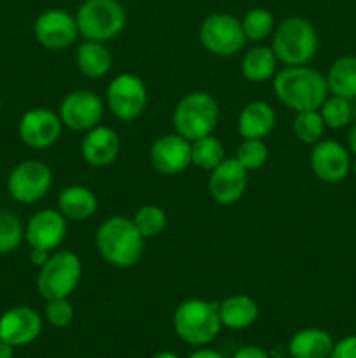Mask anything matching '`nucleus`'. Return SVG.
Masks as SVG:
<instances>
[{
    "instance_id": "f257e3e1",
    "label": "nucleus",
    "mask_w": 356,
    "mask_h": 358,
    "mask_svg": "<svg viewBox=\"0 0 356 358\" xmlns=\"http://www.w3.org/2000/svg\"><path fill=\"white\" fill-rule=\"evenodd\" d=\"M276 96L295 112L318 110L328 96L327 77L311 66H286L272 80Z\"/></svg>"
},
{
    "instance_id": "f03ea898",
    "label": "nucleus",
    "mask_w": 356,
    "mask_h": 358,
    "mask_svg": "<svg viewBox=\"0 0 356 358\" xmlns=\"http://www.w3.org/2000/svg\"><path fill=\"white\" fill-rule=\"evenodd\" d=\"M96 248L103 261L114 268H133L142 259L145 238L136 229L133 219L115 215L98 227Z\"/></svg>"
},
{
    "instance_id": "7ed1b4c3",
    "label": "nucleus",
    "mask_w": 356,
    "mask_h": 358,
    "mask_svg": "<svg viewBox=\"0 0 356 358\" xmlns=\"http://www.w3.org/2000/svg\"><path fill=\"white\" fill-rule=\"evenodd\" d=\"M220 303L205 299H187L173 313V329L178 338L192 346L209 345L222 329L218 315Z\"/></svg>"
},
{
    "instance_id": "20e7f679",
    "label": "nucleus",
    "mask_w": 356,
    "mask_h": 358,
    "mask_svg": "<svg viewBox=\"0 0 356 358\" xmlns=\"http://www.w3.org/2000/svg\"><path fill=\"white\" fill-rule=\"evenodd\" d=\"M271 49L276 59L286 66L307 65L318 49V34L313 24L300 16L283 20L272 35Z\"/></svg>"
},
{
    "instance_id": "39448f33",
    "label": "nucleus",
    "mask_w": 356,
    "mask_h": 358,
    "mask_svg": "<svg viewBox=\"0 0 356 358\" xmlns=\"http://www.w3.org/2000/svg\"><path fill=\"white\" fill-rule=\"evenodd\" d=\"M220 117L215 98L205 91H194L181 98L173 112L175 133L188 142L212 135Z\"/></svg>"
},
{
    "instance_id": "423d86ee",
    "label": "nucleus",
    "mask_w": 356,
    "mask_h": 358,
    "mask_svg": "<svg viewBox=\"0 0 356 358\" xmlns=\"http://www.w3.org/2000/svg\"><path fill=\"white\" fill-rule=\"evenodd\" d=\"M84 41L108 42L126 27V9L119 0H84L75 14Z\"/></svg>"
},
{
    "instance_id": "0eeeda50",
    "label": "nucleus",
    "mask_w": 356,
    "mask_h": 358,
    "mask_svg": "<svg viewBox=\"0 0 356 358\" xmlns=\"http://www.w3.org/2000/svg\"><path fill=\"white\" fill-rule=\"evenodd\" d=\"M82 264L73 252L59 250L38 271L37 290L45 301L68 299L80 283Z\"/></svg>"
},
{
    "instance_id": "6e6552de",
    "label": "nucleus",
    "mask_w": 356,
    "mask_h": 358,
    "mask_svg": "<svg viewBox=\"0 0 356 358\" xmlns=\"http://www.w3.org/2000/svg\"><path fill=\"white\" fill-rule=\"evenodd\" d=\"M199 41L213 56L229 58L243 49L246 37L237 17L225 13L209 14L199 27Z\"/></svg>"
},
{
    "instance_id": "1a4fd4ad",
    "label": "nucleus",
    "mask_w": 356,
    "mask_h": 358,
    "mask_svg": "<svg viewBox=\"0 0 356 358\" xmlns=\"http://www.w3.org/2000/svg\"><path fill=\"white\" fill-rule=\"evenodd\" d=\"M52 187V171L38 159L21 161L7 178V191L17 203L31 205L47 196Z\"/></svg>"
},
{
    "instance_id": "9d476101",
    "label": "nucleus",
    "mask_w": 356,
    "mask_h": 358,
    "mask_svg": "<svg viewBox=\"0 0 356 358\" xmlns=\"http://www.w3.org/2000/svg\"><path fill=\"white\" fill-rule=\"evenodd\" d=\"M107 101L115 117L124 122L133 121L143 114L149 103L145 83L135 73H121L108 84Z\"/></svg>"
},
{
    "instance_id": "9b49d317",
    "label": "nucleus",
    "mask_w": 356,
    "mask_h": 358,
    "mask_svg": "<svg viewBox=\"0 0 356 358\" xmlns=\"http://www.w3.org/2000/svg\"><path fill=\"white\" fill-rule=\"evenodd\" d=\"M103 101L93 91H72L59 105V119L72 131H89L103 117Z\"/></svg>"
},
{
    "instance_id": "f8f14e48",
    "label": "nucleus",
    "mask_w": 356,
    "mask_h": 358,
    "mask_svg": "<svg viewBox=\"0 0 356 358\" xmlns=\"http://www.w3.org/2000/svg\"><path fill=\"white\" fill-rule=\"evenodd\" d=\"M35 38L45 49L61 51L70 48L79 37L75 16L63 9H47L35 20Z\"/></svg>"
},
{
    "instance_id": "ddd939ff",
    "label": "nucleus",
    "mask_w": 356,
    "mask_h": 358,
    "mask_svg": "<svg viewBox=\"0 0 356 358\" xmlns=\"http://www.w3.org/2000/svg\"><path fill=\"white\" fill-rule=\"evenodd\" d=\"M63 122L58 114L49 108H31L24 112L17 124V133L24 145L31 149H47L61 136Z\"/></svg>"
},
{
    "instance_id": "4468645a",
    "label": "nucleus",
    "mask_w": 356,
    "mask_h": 358,
    "mask_svg": "<svg viewBox=\"0 0 356 358\" xmlns=\"http://www.w3.org/2000/svg\"><path fill=\"white\" fill-rule=\"evenodd\" d=\"M209 194L218 205H234L243 198L248 187V171L232 159H223L209 175Z\"/></svg>"
},
{
    "instance_id": "2eb2a0df",
    "label": "nucleus",
    "mask_w": 356,
    "mask_h": 358,
    "mask_svg": "<svg viewBox=\"0 0 356 358\" xmlns=\"http://www.w3.org/2000/svg\"><path fill=\"white\" fill-rule=\"evenodd\" d=\"M150 163L163 175L181 173L192 164V142L178 133L159 136L150 147Z\"/></svg>"
},
{
    "instance_id": "dca6fc26",
    "label": "nucleus",
    "mask_w": 356,
    "mask_h": 358,
    "mask_svg": "<svg viewBox=\"0 0 356 358\" xmlns=\"http://www.w3.org/2000/svg\"><path fill=\"white\" fill-rule=\"evenodd\" d=\"M311 170L321 182L339 184L348 177L351 170L348 150L335 140L314 143L311 150Z\"/></svg>"
},
{
    "instance_id": "f3484780",
    "label": "nucleus",
    "mask_w": 356,
    "mask_h": 358,
    "mask_svg": "<svg viewBox=\"0 0 356 358\" xmlns=\"http://www.w3.org/2000/svg\"><path fill=\"white\" fill-rule=\"evenodd\" d=\"M66 219L59 210L45 208L34 213L24 227V240L31 248L52 252L65 241Z\"/></svg>"
},
{
    "instance_id": "a211bd4d",
    "label": "nucleus",
    "mask_w": 356,
    "mask_h": 358,
    "mask_svg": "<svg viewBox=\"0 0 356 358\" xmlns=\"http://www.w3.org/2000/svg\"><path fill=\"white\" fill-rule=\"evenodd\" d=\"M42 332V318L28 306L10 308L0 317V339L13 346L34 343Z\"/></svg>"
},
{
    "instance_id": "6ab92c4d",
    "label": "nucleus",
    "mask_w": 356,
    "mask_h": 358,
    "mask_svg": "<svg viewBox=\"0 0 356 358\" xmlns=\"http://www.w3.org/2000/svg\"><path fill=\"white\" fill-rule=\"evenodd\" d=\"M80 152L89 166L105 168L117 159L121 152V138L112 128L98 124L86 131L80 143Z\"/></svg>"
},
{
    "instance_id": "aec40b11",
    "label": "nucleus",
    "mask_w": 356,
    "mask_h": 358,
    "mask_svg": "<svg viewBox=\"0 0 356 358\" xmlns=\"http://www.w3.org/2000/svg\"><path fill=\"white\" fill-rule=\"evenodd\" d=\"M276 126V112L265 101L244 105L237 117V131L243 140H264Z\"/></svg>"
},
{
    "instance_id": "412c9836",
    "label": "nucleus",
    "mask_w": 356,
    "mask_h": 358,
    "mask_svg": "<svg viewBox=\"0 0 356 358\" xmlns=\"http://www.w3.org/2000/svg\"><path fill=\"white\" fill-rule=\"evenodd\" d=\"M220 322L230 331L251 327L258 318V304L246 294H234L220 303Z\"/></svg>"
},
{
    "instance_id": "4be33fe9",
    "label": "nucleus",
    "mask_w": 356,
    "mask_h": 358,
    "mask_svg": "<svg viewBox=\"0 0 356 358\" xmlns=\"http://www.w3.org/2000/svg\"><path fill=\"white\" fill-rule=\"evenodd\" d=\"M58 210L68 220L82 222L93 217L98 210V199L87 187L82 185H70L65 187L58 196Z\"/></svg>"
},
{
    "instance_id": "5701e85b",
    "label": "nucleus",
    "mask_w": 356,
    "mask_h": 358,
    "mask_svg": "<svg viewBox=\"0 0 356 358\" xmlns=\"http://www.w3.org/2000/svg\"><path fill=\"white\" fill-rule=\"evenodd\" d=\"M334 339L323 329H302L290 339L292 358H330Z\"/></svg>"
},
{
    "instance_id": "b1692460",
    "label": "nucleus",
    "mask_w": 356,
    "mask_h": 358,
    "mask_svg": "<svg viewBox=\"0 0 356 358\" xmlns=\"http://www.w3.org/2000/svg\"><path fill=\"white\" fill-rule=\"evenodd\" d=\"M77 69L89 79H101L112 69V55L103 42L84 41L77 48Z\"/></svg>"
},
{
    "instance_id": "393cba45",
    "label": "nucleus",
    "mask_w": 356,
    "mask_h": 358,
    "mask_svg": "<svg viewBox=\"0 0 356 358\" xmlns=\"http://www.w3.org/2000/svg\"><path fill=\"white\" fill-rule=\"evenodd\" d=\"M274 51L267 45H255L250 51L244 52L241 59V73L250 83H265L276 76Z\"/></svg>"
},
{
    "instance_id": "a878e982",
    "label": "nucleus",
    "mask_w": 356,
    "mask_h": 358,
    "mask_svg": "<svg viewBox=\"0 0 356 358\" xmlns=\"http://www.w3.org/2000/svg\"><path fill=\"white\" fill-rule=\"evenodd\" d=\"M328 91L335 96L351 100L356 98V58L342 56L330 66L327 76Z\"/></svg>"
},
{
    "instance_id": "bb28decb",
    "label": "nucleus",
    "mask_w": 356,
    "mask_h": 358,
    "mask_svg": "<svg viewBox=\"0 0 356 358\" xmlns=\"http://www.w3.org/2000/svg\"><path fill=\"white\" fill-rule=\"evenodd\" d=\"M225 159L223 143L216 136L208 135L192 142V164L202 171H213Z\"/></svg>"
},
{
    "instance_id": "cd10ccee",
    "label": "nucleus",
    "mask_w": 356,
    "mask_h": 358,
    "mask_svg": "<svg viewBox=\"0 0 356 358\" xmlns=\"http://www.w3.org/2000/svg\"><path fill=\"white\" fill-rule=\"evenodd\" d=\"M241 27H243L246 41L260 42L274 31V16L271 10L264 9V7H255L244 14V17L241 20Z\"/></svg>"
},
{
    "instance_id": "c85d7f7f",
    "label": "nucleus",
    "mask_w": 356,
    "mask_h": 358,
    "mask_svg": "<svg viewBox=\"0 0 356 358\" xmlns=\"http://www.w3.org/2000/svg\"><path fill=\"white\" fill-rule=\"evenodd\" d=\"M133 222H135L136 229L140 231L145 240L149 238H156L166 229L168 217L163 208L156 205H143L133 215Z\"/></svg>"
},
{
    "instance_id": "c756f323",
    "label": "nucleus",
    "mask_w": 356,
    "mask_h": 358,
    "mask_svg": "<svg viewBox=\"0 0 356 358\" xmlns=\"http://www.w3.org/2000/svg\"><path fill=\"white\" fill-rule=\"evenodd\" d=\"M325 131V122L321 119L320 110H304L297 112L293 121V133L297 140L307 145H314L321 140Z\"/></svg>"
},
{
    "instance_id": "7c9ffc66",
    "label": "nucleus",
    "mask_w": 356,
    "mask_h": 358,
    "mask_svg": "<svg viewBox=\"0 0 356 358\" xmlns=\"http://www.w3.org/2000/svg\"><path fill=\"white\" fill-rule=\"evenodd\" d=\"M318 110H320L325 126L332 129H341L344 128V126H348L353 115L349 100L335 96V94L330 98L327 96V100L323 101V105H321Z\"/></svg>"
},
{
    "instance_id": "2f4dec72",
    "label": "nucleus",
    "mask_w": 356,
    "mask_h": 358,
    "mask_svg": "<svg viewBox=\"0 0 356 358\" xmlns=\"http://www.w3.org/2000/svg\"><path fill=\"white\" fill-rule=\"evenodd\" d=\"M269 149L264 140H243L236 152V161L246 171H257L265 164Z\"/></svg>"
},
{
    "instance_id": "473e14b6",
    "label": "nucleus",
    "mask_w": 356,
    "mask_h": 358,
    "mask_svg": "<svg viewBox=\"0 0 356 358\" xmlns=\"http://www.w3.org/2000/svg\"><path fill=\"white\" fill-rule=\"evenodd\" d=\"M24 238L20 219L10 212H0V254L14 252Z\"/></svg>"
},
{
    "instance_id": "72a5a7b5",
    "label": "nucleus",
    "mask_w": 356,
    "mask_h": 358,
    "mask_svg": "<svg viewBox=\"0 0 356 358\" xmlns=\"http://www.w3.org/2000/svg\"><path fill=\"white\" fill-rule=\"evenodd\" d=\"M75 311L68 299H51L45 306V320L56 329L68 327L73 322Z\"/></svg>"
},
{
    "instance_id": "f704fd0d",
    "label": "nucleus",
    "mask_w": 356,
    "mask_h": 358,
    "mask_svg": "<svg viewBox=\"0 0 356 358\" xmlns=\"http://www.w3.org/2000/svg\"><path fill=\"white\" fill-rule=\"evenodd\" d=\"M330 358H356V336H346L334 343Z\"/></svg>"
},
{
    "instance_id": "c9c22d12",
    "label": "nucleus",
    "mask_w": 356,
    "mask_h": 358,
    "mask_svg": "<svg viewBox=\"0 0 356 358\" xmlns=\"http://www.w3.org/2000/svg\"><path fill=\"white\" fill-rule=\"evenodd\" d=\"M232 358H269L267 352L258 346H243L234 353Z\"/></svg>"
},
{
    "instance_id": "e433bc0d",
    "label": "nucleus",
    "mask_w": 356,
    "mask_h": 358,
    "mask_svg": "<svg viewBox=\"0 0 356 358\" xmlns=\"http://www.w3.org/2000/svg\"><path fill=\"white\" fill-rule=\"evenodd\" d=\"M52 252L49 250H42V248H31L30 252V262L34 266H37L38 269L42 268V266L45 264V262L49 261V257H51Z\"/></svg>"
},
{
    "instance_id": "4c0bfd02",
    "label": "nucleus",
    "mask_w": 356,
    "mask_h": 358,
    "mask_svg": "<svg viewBox=\"0 0 356 358\" xmlns=\"http://www.w3.org/2000/svg\"><path fill=\"white\" fill-rule=\"evenodd\" d=\"M188 358H225V357H223L220 352H216V350L201 348V350H198V352L192 353Z\"/></svg>"
},
{
    "instance_id": "58836bf2",
    "label": "nucleus",
    "mask_w": 356,
    "mask_h": 358,
    "mask_svg": "<svg viewBox=\"0 0 356 358\" xmlns=\"http://www.w3.org/2000/svg\"><path fill=\"white\" fill-rule=\"evenodd\" d=\"M14 348H16V346H13L10 343L2 341V339H0V358H13Z\"/></svg>"
},
{
    "instance_id": "ea45409f",
    "label": "nucleus",
    "mask_w": 356,
    "mask_h": 358,
    "mask_svg": "<svg viewBox=\"0 0 356 358\" xmlns=\"http://www.w3.org/2000/svg\"><path fill=\"white\" fill-rule=\"evenodd\" d=\"M349 147H351L353 154L356 156V124L353 126V129L349 131Z\"/></svg>"
},
{
    "instance_id": "a19ab883",
    "label": "nucleus",
    "mask_w": 356,
    "mask_h": 358,
    "mask_svg": "<svg viewBox=\"0 0 356 358\" xmlns=\"http://www.w3.org/2000/svg\"><path fill=\"white\" fill-rule=\"evenodd\" d=\"M152 358H180L177 355V353H171V352H161V353H157L156 357H152Z\"/></svg>"
},
{
    "instance_id": "79ce46f5",
    "label": "nucleus",
    "mask_w": 356,
    "mask_h": 358,
    "mask_svg": "<svg viewBox=\"0 0 356 358\" xmlns=\"http://www.w3.org/2000/svg\"><path fill=\"white\" fill-rule=\"evenodd\" d=\"M353 171H355V173H356V163L353 164Z\"/></svg>"
},
{
    "instance_id": "37998d69",
    "label": "nucleus",
    "mask_w": 356,
    "mask_h": 358,
    "mask_svg": "<svg viewBox=\"0 0 356 358\" xmlns=\"http://www.w3.org/2000/svg\"><path fill=\"white\" fill-rule=\"evenodd\" d=\"M0 107H2V101H0Z\"/></svg>"
}]
</instances>
